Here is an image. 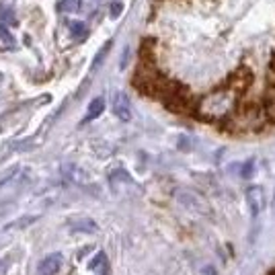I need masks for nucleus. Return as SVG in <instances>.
Wrapping results in <instances>:
<instances>
[{"label":"nucleus","instance_id":"f257e3e1","mask_svg":"<svg viewBox=\"0 0 275 275\" xmlns=\"http://www.w3.org/2000/svg\"><path fill=\"white\" fill-rule=\"evenodd\" d=\"M253 82H255V72L251 70L249 66H240V68H236V70L226 78L224 87H226L232 94H234L236 101H238V99L249 97Z\"/></svg>","mask_w":275,"mask_h":275},{"label":"nucleus","instance_id":"f03ea898","mask_svg":"<svg viewBox=\"0 0 275 275\" xmlns=\"http://www.w3.org/2000/svg\"><path fill=\"white\" fill-rule=\"evenodd\" d=\"M246 203H249L253 218H257L261 214V210L265 208V191L259 185H251L249 189H246Z\"/></svg>","mask_w":275,"mask_h":275},{"label":"nucleus","instance_id":"7ed1b4c3","mask_svg":"<svg viewBox=\"0 0 275 275\" xmlns=\"http://www.w3.org/2000/svg\"><path fill=\"white\" fill-rule=\"evenodd\" d=\"M113 113L121 119V121H130L132 119V109H130V101H128V94L117 91L113 94Z\"/></svg>","mask_w":275,"mask_h":275},{"label":"nucleus","instance_id":"20e7f679","mask_svg":"<svg viewBox=\"0 0 275 275\" xmlns=\"http://www.w3.org/2000/svg\"><path fill=\"white\" fill-rule=\"evenodd\" d=\"M62 263H64L62 253H53V255H49V257H46L44 261H41L39 267H37V273L39 275H56L62 269Z\"/></svg>","mask_w":275,"mask_h":275},{"label":"nucleus","instance_id":"39448f33","mask_svg":"<svg viewBox=\"0 0 275 275\" xmlns=\"http://www.w3.org/2000/svg\"><path fill=\"white\" fill-rule=\"evenodd\" d=\"M103 111H105V99H103V97L92 99L91 105H89V111H87L85 119H82V123H89V121H92V119H97Z\"/></svg>","mask_w":275,"mask_h":275},{"label":"nucleus","instance_id":"423d86ee","mask_svg":"<svg viewBox=\"0 0 275 275\" xmlns=\"http://www.w3.org/2000/svg\"><path fill=\"white\" fill-rule=\"evenodd\" d=\"M89 269L91 271H97V273H107L109 271V259L103 251H99L91 261H89Z\"/></svg>","mask_w":275,"mask_h":275},{"label":"nucleus","instance_id":"0eeeda50","mask_svg":"<svg viewBox=\"0 0 275 275\" xmlns=\"http://www.w3.org/2000/svg\"><path fill=\"white\" fill-rule=\"evenodd\" d=\"M17 25V19L12 15V10L2 6L0 8V27H15Z\"/></svg>","mask_w":275,"mask_h":275},{"label":"nucleus","instance_id":"6e6552de","mask_svg":"<svg viewBox=\"0 0 275 275\" xmlns=\"http://www.w3.org/2000/svg\"><path fill=\"white\" fill-rule=\"evenodd\" d=\"M72 232H97V224L92 220H82V222H76L70 226Z\"/></svg>","mask_w":275,"mask_h":275},{"label":"nucleus","instance_id":"1a4fd4ad","mask_svg":"<svg viewBox=\"0 0 275 275\" xmlns=\"http://www.w3.org/2000/svg\"><path fill=\"white\" fill-rule=\"evenodd\" d=\"M70 33H72V37H76V39H82L89 31H87V25L85 23H80V21H72L70 23Z\"/></svg>","mask_w":275,"mask_h":275},{"label":"nucleus","instance_id":"9d476101","mask_svg":"<svg viewBox=\"0 0 275 275\" xmlns=\"http://www.w3.org/2000/svg\"><path fill=\"white\" fill-rule=\"evenodd\" d=\"M78 6H80V0H60L58 2L60 12H72V10H78Z\"/></svg>","mask_w":275,"mask_h":275},{"label":"nucleus","instance_id":"9b49d317","mask_svg":"<svg viewBox=\"0 0 275 275\" xmlns=\"http://www.w3.org/2000/svg\"><path fill=\"white\" fill-rule=\"evenodd\" d=\"M19 173V169L15 167V169H10L6 175H2V177H0V187H2V185H6V183H10L12 181V177H15Z\"/></svg>","mask_w":275,"mask_h":275},{"label":"nucleus","instance_id":"f8f14e48","mask_svg":"<svg viewBox=\"0 0 275 275\" xmlns=\"http://www.w3.org/2000/svg\"><path fill=\"white\" fill-rule=\"evenodd\" d=\"M121 10H123V4H121V2L111 4V17H113V19H117V17L121 15Z\"/></svg>","mask_w":275,"mask_h":275},{"label":"nucleus","instance_id":"ddd939ff","mask_svg":"<svg viewBox=\"0 0 275 275\" xmlns=\"http://www.w3.org/2000/svg\"><path fill=\"white\" fill-rule=\"evenodd\" d=\"M23 222H17V224H10L8 228H21V226H27V224H31V222H35V218H21Z\"/></svg>","mask_w":275,"mask_h":275},{"label":"nucleus","instance_id":"4468645a","mask_svg":"<svg viewBox=\"0 0 275 275\" xmlns=\"http://www.w3.org/2000/svg\"><path fill=\"white\" fill-rule=\"evenodd\" d=\"M6 265H8V259H2V261H0V275H4L2 267H6Z\"/></svg>","mask_w":275,"mask_h":275}]
</instances>
